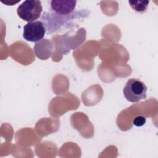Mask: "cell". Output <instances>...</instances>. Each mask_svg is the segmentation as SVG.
<instances>
[{
    "label": "cell",
    "mask_w": 158,
    "mask_h": 158,
    "mask_svg": "<svg viewBox=\"0 0 158 158\" xmlns=\"http://www.w3.org/2000/svg\"><path fill=\"white\" fill-rule=\"evenodd\" d=\"M147 87L137 78H130L126 83L123 93L125 99L131 102H138L146 98Z\"/></svg>",
    "instance_id": "cell-1"
},
{
    "label": "cell",
    "mask_w": 158,
    "mask_h": 158,
    "mask_svg": "<svg viewBox=\"0 0 158 158\" xmlns=\"http://www.w3.org/2000/svg\"><path fill=\"white\" fill-rule=\"evenodd\" d=\"M43 10L41 2L38 0H27L19 6L17 9L18 16L22 20L34 22L41 15Z\"/></svg>",
    "instance_id": "cell-2"
},
{
    "label": "cell",
    "mask_w": 158,
    "mask_h": 158,
    "mask_svg": "<svg viewBox=\"0 0 158 158\" xmlns=\"http://www.w3.org/2000/svg\"><path fill=\"white\" fill-rule=\"evenodd\" d=\"M46 33V27L41 21L28 22L23 27V38L30 42H37L43 39Z\"/></svg>",
    "instance_id": "cell-3"
},
{
    "label": "cell",
    "mask_w": 158,
    "mask_h": 158,
    "mask_svg": "<svg viewBox=\"0 0 158 158\" xmlns=\"http://www.w3.org/2000/svg\"><path fill=\"white\" fill-rule=\"evenodd\" d=\"M76 4V1L52 0L51 1V8L56 14L68 15L74 10Z\"/></svg>",
    "instance_id": "cell-4"
},
{
    "label": "cell",
    "mask_w": 158,
    "mask_h": 158,
    "mask_svg": "<svg viewBox=\"0 0 158 158\" xmlns=\"http://www.w3.org/2000/svg\"><path fill=\"white\" fill-rule=\"evenodd\" d=\"M130 7L137 12L146 11L149 1H128Z\"/></svg>",
    "instance_id": "cell-5"
},
{
    "label": "cell",
    "mask_w": 158,
    "mask_h": 158,
    "mask_svg": "<svg viewBox=\"0 0 158 158\" xmlns=\"http://www.w3.org/2000/svg\"><path fill=\"white\" fill-rule=\"evenodd\" d=\"M133 124L137 127H141L146 123V117L141 115H138L133 119Z\"/></svg>",
    "instance_id": "cell-6"
}]
</instances>
